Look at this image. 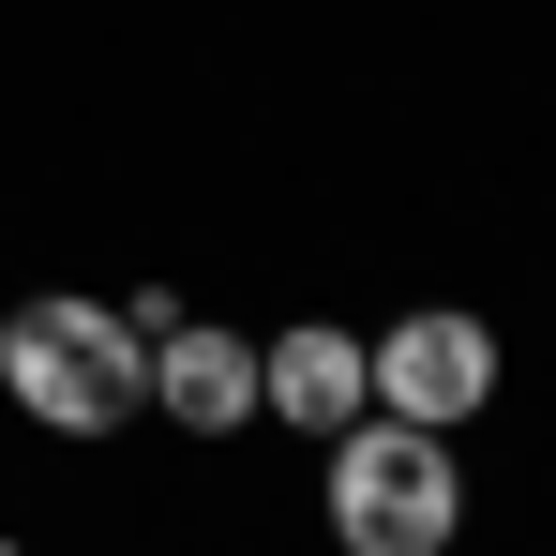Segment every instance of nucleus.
<instances>
[{"mask_svg": "<svg viewBox=\"0 0 556 556\" xmlns=\"http://www.w3.org/2000/svg\"><path fill=\"white\" fill-rule=\"evenodd\" d=\"M0 406L30 421V437H121V421H151V331L91 301V286H30L15 316H0Z\"/></svg>", "mask_w": 556, "mask_h": 556, "instance_id": "1", "label": "nucleus"}, {"mask_svg": "<svg viewBox=\"0 0 556 556\" xmlns=\"http://www.w3.org/2000/svg\"><path fill=\"white\" fill-rule=\"evenodd\" d=\"M316 527H331V556H452L466 542V437L346 421L316 452Z\"/></svg>", "mask_w": 556, "mask_h": 556, "instance_id": "2", "label": "nucleus"}, {"mask_svg": "<svg viewBox=\"0 0 556 556\" xmlns=\"http://www.w3.org/2000/svg\"><path fill=\"white\" fill-rule=\"evenodd\" d=\"M362 362H376V421H421V437H466L511 391V346L481 301H406L391 331H362Z\"/></svg>", "mask_w": 556, "mask_h": 556, "instance_id": "3", "label": "nucleus"}, {"mask_svg": "<svg viewBox=\"0 0 556 556\" xmlns=\"http://www.w3.org/2000/svg\"><path fill=\"white\" fill-rule=\"evenodd\" d=\"M0 556H30V542H15V527H0Z\"/></svg>", "mask_w": 556, "mask_h": 556, "instance_id": "6", "label": "nucleus"}, {"mask_svg": "<svg viewBox=\"0 0 556 556\" xmlns=\"http://www.w3.org/2000/svg\"><path fill=\"white\" fill-rule=\"evenodd\" d=\"M151 421L195 437V452L256 437V331H226V316H166V331H151Z\"/></svg>", "mask_w": 556, "mask_h": 556, "instance_id": "5", "label": "nucleus"}, {"mask_svg": "<svg viewBox=\"0 0 556 556\" xmlns=\"http://www.w3.org/2000/svg\"><path fill=\"white\" fill-rule=\"evenodd\" d=\"M256 421H286L301 452H331L346 421H376V362L346 316H286V331H256Z\"/></svg>", "mask_w": 556, "mask_h": 556, "instance_id": "4", "label": "nucleus"}]
</instances>
